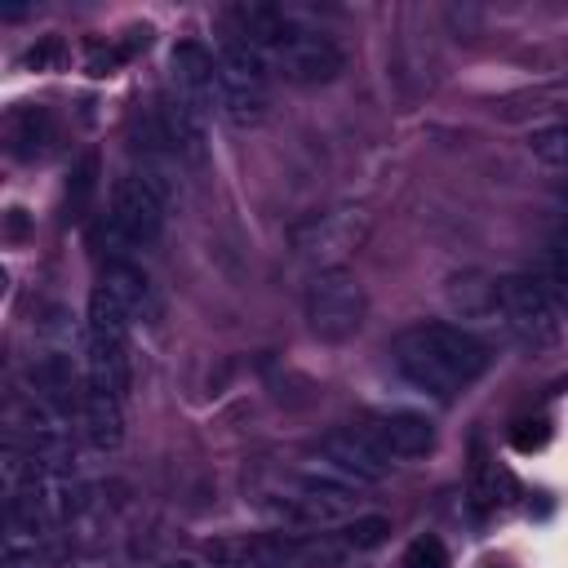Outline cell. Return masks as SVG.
<instances>
[{
	"label": "cell",
	"mask_w": 568,
	"mask_h": 568,
	"mask_svg": "<svg viewBox=\"0 0 568 568\" xmlns=\"http://www.w3.org/2000/svg\"><path fill=\"white\" fill-rule=\"evenodd\" d=\"M120 404H124V399L111 395V390H102V386H89V382H84V390H80L84 435H89V444L102 448V453L120 448V439H124V408H120Z\"/></svg>",
	"instance_id": "cell-16"
},
{
	"label": "cell",
	"mask_w": 568,
	"mask_h": 568,
	"mask_svg": "<svg viewBox=\"0 0 568 568\" xmlns=\"http://www.w3.org/2000/svg\"><path fill=\"white\" fill-rule=\"evenodd\" d=\"M528 151H532V160H541L546 169L568 173V120H555V124L532 129V133H528Z\"/></svg>",
	"instance_id": "cell-18"
},
{
	"label": "cell",
	"mask_w": 568,
	"mask_h": 568,
	"mask_svg": "<svg viewBox=\"0 0 568 568\" xmlns=\"http://www.w3.org/2000/svg\"><path fill=\"white\" fill-rule=\"evenodd\" d=\"M497 306H501V328L524 346V351H550L559 342V311L537 284V275H497Z\"/></svg>",
	"instance_id": "cell-6"
},
{
	"label": "cell",
	"mask_w": 568,
	"mask_h": 568,
	"mask_svg": "<svg viewBox=\"0 0 568 568\" xmlns=\"http://www.w3.org/2000/svg\"><path fill=\"white\" fill-rule=\"evenodd\" d=\"M555 195H559V200H564V204H568V178H564V182H559V186H555Z\"/></svg>",
	"instance_id": "cell-28"
},
{
	"label": "cell",
	"mask_w": 568,
	"mask_h": 568,
	"mask_svg": "<svg viewBox=\"0 0 568 568\" xmlns=\"http://www.w3.org/2000/svg\"><path fill=\"white\" fill-rule=\"evenodd\" d=\"M382 448L386 457L404 462V457H426L435 448V426L422 417V413H404V408H390V413H377L368 417L364 426Z\"/></svg>",
	"instance_id": "cell-14"
},
{
	"label": "cell",
	"mask_w": 568,
	"mask_h": 568,
	"mask_svg": "<svg viewBox=\"0 0 568 568\" xmlns=\"http://www.w3.org/2000/svg\"><path fill=\"white\" fill-rule=\"evenodd\" d=\"M62 53H67L62 40H58V36H44L40 44H31V49L22 53V62H27L31 71H53V67L62 62Z\"/></svg>",
	"instance_id": "cell-24"
},
{
	"label": "cell",
	"mask_w": 568,
	"mask_h": 568,
	"mask_svg": "<svg viewBox=\"0 0 568 568\" xmlns=\"http://www.w3.org/2000/svg\"><path fill=\"white\" fill-rule=\"evenodd\" d=\"M271 111V62L240 36L217 44V115L235 129H257Z\"/></svg>",
	"instance_id": "cell-3"
},
{
	"label": "cell",
	"mask_w": 568,
	"mask_h": 568,
	"mask_svg": "<svg viewBox=\"0 0 568 568\" xmlns=\"http://www.w3.org/2000/svg\"><path fill=\"white\" fill-rule=\"evenodd\" d=\"M355 550L333 532H306L288 546V568H342Z\"/></svg>",
	"instance_id": "cell-17"
},
{
	"label": "cell",
	"mask_w": 568,
	"mask_h": 568,
	"mask_svg": "<svg viewBox=\"0 0 568 568\" xmlns=\"http://www.w3.org/2000/svg\"><path fill=\"white\" fill-rule=\"evenodd\" d=\"M129 315L124 306L98 284L89 293V311H84V364H89V386H102L111 395L124 399L129 390Z\"/></svg>",
	"instance_id": "cell-4"
},
{
	"label": "cell",
	"mask_w": 568,
	"mask_h": 568,
	"mask_svg": "<svg viewBox=\"0 0 568 568\" xmlns=\"http://www.w3.org/2000/svg\"><path fill=\"white\" fill-rule=\"evenodd\" d=\"M4 235H9V240H22V235H27V213H22V209H9V213H4Z\"/></svg>",
	"instance_id": "cell-26"
},
{
	"label": "cell",
	"mask_w": 568,
	"mask_h": 568,
	"mask_svg": "<svg viewBox=\"0 0 568 568\" xmlns=\"http://www.w3.org/2000/svg\"><path fill=\"white\" fill-rule=\"evenodd\" d=\"M550 435H555L550 417H524V422L510 426V444H515V453H541V448L550 444Z\"/></svg>",
	"instance_id": "cell-21"
},
{
	"label": "cell",
	"mask_w": 568,
	"mask_h": 568,
	"mask_svg": "<svg viewBox=\"0 0 568 568\" xmlns=\"http://www.w3.org/2000/svg\"><path fill=\"white\" fill-rule=\"evenodd\" d=\"M0 138H4V151L18 160V164H31V160H44L53 138H58V124H53V111L40 106V102H18L4 111V124H0Z\"/></svg>",
	"instance_id": "cell-11"
},
{
	"label": "cell",
	"mask_w": 568,
	"mask_h": 568,
	"mask_svg": "<svg viewBox=\"0 0 568 568\" xmlns=\"http://www.w3.org/2000/svg\"><path fill=\"white\" fill-rule=\"evenodd\" d=\"M226 18H231V36L248 40L271 62V71H280L293 84H328L346 67V53L337 49L333 36L297 22L275 4H235L226 9Z\"/></svg>",
	"instance_id": "cell-1"
},
{
	"label": "cell",
	"mask_w": 568,
	"mask_h": 568,
	"mask_svg": "<svg viewBox=\"0 0 568 568\" xmlns=\"http://www.w3.org/2000/svg\"><path fill=\"white\" fill-rule=\"evenodd\" d=\"M302 311H306V328L320 337V342H351L364 320H368V293L364 284L337 266V271H320L311 284H306V297H302Z\"/></svg>",
	"instance_id": "cell-5"
},
{
	"label": "cell",
	"mask_w": 568,
	"mask_h": 568,
	"mask_svg": "<svg viewBox=\"0 0 568 568\" xmlns=\"http://www.w3.org/2000/svg\"><path fill=\"white\" fill-rule=\"evenodd\" d=\"M169 67L178 98H186L200 115H217V53L200 40H178Z\"/></svg>",
	"instance_id": "cell-10"
},
{
	"label": "cell",
	"mask_w": 568,
	"mask_h": 568,
	"mask_svg": "<svg viewBox=\"0 0 568 568\" xmlns=\"http://www.w3.org/2000/svg\"><path fill=\"white\" fill-rule=\"evenodd\" d=\"M0 568H44V559L36 555V541H31V537H18V532H4V550H0Z\"/></svg>",
	"instance_id": "cell-23"
},
{
	"label": "cell",
	"mask_w": 568,
	"mask_h": 568,
	"mask_svg": "<svg viewBox=\"0 0 568 568\" xmlns=\"http://www.w3.org/2000/svg\"><path fill=\"white\" fill-rule=\"evenodd\" d=\"M155 115H160L164 138H169L173 151L182 155V164L200 169V164L209 160V133H204V120H209V115H200V111H195L186 98H178V93L160 98V102H155Z\"/></svg>",
	"instance_id": "cell-15"
},
{
	"label": "cell",
	"mask_w": 568,
	"mask_h": 568,
	"mask_svg": "<svg viewBox=\"0 0 568 568\" xmlns=\"http://www.w3.org/2000/svg\"><path fill=\"white\" fill-rule=\"evenodd\" d=\"M120 62H124V49H120V44H93L84 67H89V75H98V80H102V75H111Z\"/></svg>",
	"instance_id": "cell-25"
},
{
	"label": "cell",
	"mask_w": 568,
	"mask_h": 568,
	"mask_svg": "<svg viewBox=\"0 0 568 568\" xmlns=\"http://www.w3.org/2000/svg\"><path fill=\"white\" fill-rule=\"evenodd\" d=\"M155 568H200V564H191V559H164V564H155Z\"/></svg>",
	"instance_id": "cell-27"
},
{
	"label": "cell",
	"mask_w": 568,
	"mask_h": 568,
	"mask_svg": "<svg viewBox=\"0 0 568 568\" xmlns=\"http://www.w3.org/2000/svg\"><path fill=\"white\" fill-rule=\"evenodd\" d=\"M102 288L124 306V315L133 320V324H155L160 320V293H155V284H151V275L138 266V262H124V257H111L106 266H102Z\"/></svg>",
	"instance_id": "cell-13"
},
{
	"label": "cell",
	"mask_w": 568,
	"mask_h": 568,
	"mask_svg": "<svg viewBox=\"0 0 568 568\" xmlns=\"http://www.w3.org/2000/svg\"><path fill=\"white\" fill-rule=\"evenodd\" d=\"M98 191V155L93 151H84L80 155V164L71 169V182H67V204H71V217L89 204V195Z\"/></svg>",
	"instance_id": "cell-20"
},
{
	"label": "cell",
	"mask_w": 568,
	"mask_h": 568,
	"mask_svg": "<svg viewBox=\"0 0 568 568\" xmlns=\"http://www.w3.org/2000/svg\"><path fill=\"white\" fill-rule=\"evenodd\" d=\"M355 555L359 550H377L386 537H390V519L386 515H355L351 524H342V532H337Z\"/></svg>",
	"instance_id": "cell-19"
},
{
	"label": "cell",
	"mask_w": 568,
	"mask_h": 568,
	"mask_svg": "<svg viewBox=\"0 0 568 568\" xmlns=\"http://www.w3.org/2000/svg\"><path fill=\"white\" fill-rule=\"evenodd\" d=\"M444 306L453 315V324H501V306H497V280L484 271H453L444 280Z\"/></svg>",
	"instance_id": "cell-12"
},
{
	"label": "cell",
	"mask_w": 568,
	"mask_h": 568,
	"mask_svg": "<svg viewBox=\"0 0 568 568\" xmlns=\"http://www.w3.org/2000/svg\"><path fill=\"white\" fill-rule=\"evenodd\" d=\"M320 457L328 470L355 479V484H377L390 475L395 457H386V448L364 430V426H342V430H328L320 439Z\"/></svg>",
	"instance_id": "cell-9"
},
{
	"label": "cell",
	"mask_w": 568,
	"mask_h": 568,
	"mask_svg": "<svg viewBox=\"0 0 568 568\" xmlns=\"http://www.w3.org/2000/svg\"><path fill=\"white\" fill-rule=\"evenodd\" d=\"M106 226L120 248H155L164 235V200L138 173H120L111 182Z\"/></svg>",
	"instance_id": "cell-8"
},
{
	"label": "cell",
	"mask_w": 568,
	"mask_h": 568,
	"mask_svg": "<svg viewBox=\"0 0 568 568\" xmlns=\"http://www.w3.org/2000/svg\"><path fill=\"white\" fill-rule=\"evenodd\" d=\"M368 235V213L364 209H328L315 213L306 222H297L288 231V244L302 262L320 266V271H337L346 253H355Z\"/></svg>",
	"instance_id": "cell-7"
},
{
	"label": "cell",
	"mask_w": 568,
	"mask_h": 568,
	"mask_svg": "<svg viewBox=\"0 0 568 568\" xmlns=\"http://www.w3.org/2000/svg\"><path fill=\"white\" fill-rule=\"evenodd\" d=\"M493 364V351L479 333L453 320H426L395 337V368L404 382L435 399H453L475 386Z\"/></svg>",
	"instance_id": "cell-2"
},
{
	"label": "cell",
	"mask_w": 568,
	"mask_h": 568,
	"mask_svg": "<svg viewBox=\"0 0 568 568\" xmlns=\"http://www.w3.org/2000/svg\"><path fill=\"white\" fill-rule=\"evenodd\" d=\"M404 568H448V546H444L435 532H426V537L408 541V550H404Z\"/></svg>",
	"instance_id": "cell-22"
}]
</instances>
